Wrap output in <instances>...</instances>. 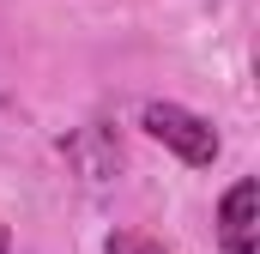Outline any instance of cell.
<instances>
[{"mask_svg":"<svg viewBox=\"0 0 260 254\" xmlns=\"http://www.w3.org/2000/svg\"><path fill=\"white\" fill-rule=\"evenodd\" d=\"M67 157H73V164H79L91 182H103V176L121 164V145H115L103 127H85V133H73V139H67Z\"/></svg>","mask_w":260,"mask_h":254,"instance_id":"3","label":"cell"},{"mask_svg":"<svg viewBox=\"0 0 260 254\" xmlns=\"http://www.w3.org/2000/svg\"><path fill=\"white\" fill-rule=\"evenodd\" d=\"M139 127L164 145V151H176L188 170H212V157H218V127L194 115L188 103H145L139 109Z\"/></svg>","mask_w":260,"mask_h":254,"instance_id":"1","label":"cell"},{"mask_svg":"<svg viewBox=\"0 0 260 254\" xmlns=\"http://www.w3.org/2000/svg\"><path fill=\"white\" fill-rule=\"evenodd\" d=\"M218 248L224 254H260V182L242 176L218 200Z\"/></svg>","mask_w":260,"mask_h":254,"instance_id":"2","label":"cell"},{"mask_svg":"<svg viewBox=\"0 0 260 254\" xmlns=\"http://www.w3.org/2000/svg\"><path fill=\"white\" fill-rule=\"evenodd\" d=\"M103 254H164L151 236H133V230H115L109 242H103Z\"/></svg>","mask_w":260,"mask_h":254,"instance_id":"4","label":"cell"},{"mask_svg":"<svg viewBox=\"0 0 260 254\" xmlns=\"http://www.w3.org/2000/svg\"><path fill=\"white\" fill-rule=\"evenodd\" d=\"M6 248H12V242H6V224H0V254H6Z\"/></svg>","mask_w":260,"mask_h":254,"instance_id":"5","label":"cell"}]
</instances>
